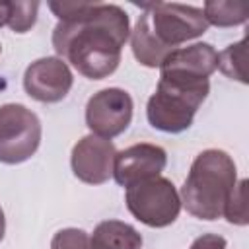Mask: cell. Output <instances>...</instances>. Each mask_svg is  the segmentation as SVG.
I'll list each match as a JSON object with an SVG mask.
<instances>
[{
	"instance_id": "4",
	"label": "cell",
	"mask_w": 249,
	"mask_h": 249,
	"mask_svg": "<svg viewBox=\"0 0 249 249\" xmlns=\"http://www.w3.org/2000/svg\"><path fill=\"white\" fill-rule=\"evenodd\" d=\"M144 8L150 33L167 51H175L177 45L196 39L208 29L200 8L177 2H152Z\"/></svg>"
},
{
	"instance_id": "1",
	"label": "cell",
	"mask_w": 249,
	"mask_h": 249,
	"mask_svg": "<svg viewBox=\"0 0 249 249\" xmlns=\"http://www.w3.org/2000/svg\"><path fill=\"white\" fill-rule=\"evenodd\" d=\"M58 18L53 47L82 76L101 80L121 62V49L130 35V21L123 8L101 2H51Z\"/></svg>"
},
{
	"instance_id": "11",
	"label": "cell",
	"mask_w": 249,
	"mask_h": 249,
	"mask_svg": "<svg viewBox=\"0 0 249 249\" xmlns=\"http://www.w3.org/2000/svg\"><path fill=\"white\" fill-rule=\"evenodd\" d=\"M218 68V53L208 43H195L171 51L160 66V72H177L196 78H208Z\"/></svg>"
},
{
	"instance_id": "14",
	"label": "cell",
	"mask_w": 249,
	"mask_h": 249,
	"mask_svg": "<svg viewBox=\"0 0 249 249\" xmlns=\"http://www.w3.org/2000/svg\"><path fill=\"white\" fill-rule=\"evenodd\" d=\"M204 19L208 25L216 27H233L247 19L249 4L247 2H233V0H210L202 8Z\"/></svg>"
},
{
	"instance_id": "5",
	"label": "cell",
	"mask_w": 249,
	"mask_h": 249,
	"mask_svg": "<svg viewBox=\"0 0 249 249\" xmlns=\"http://www.w3.org/2000/svg\"><path fill=\"white\" fill-rule=\"evenodd\" d=\"M124 198L130 214L150 228L173 224L181 210V198L175 185L161 175L126 187Z\"/></svg>"
},
{
	"instance_id": "22",
	"label": "cell",
	"mask_w": 249,
	"mask_h": 249,
	"mask_svg": "<svg viewBox=\"0 0 249 249\" xmlns=\"http://www.w3.org/2000/svg\"><path fill=\"white\" fill-rule=\"evenodd\" d=\"M0 53H2V45H0Z\"/></svg>"
},
{
	"instance_id": "3",
	"label": "cell",
	"mask_w": 249,
	"mask_h": 249,
	"mask_svg": "<svg viewBox=\"0 0 249 249\" xmlns=\"http://www.w3.org/2000/svg\"><path fill=\"white\" fill-rule=\"evenodd\" d=\"M210 91L208 78H196L177 72H161L154 95L148 99L146 117L161 132H183Z\"/></svg>"
},
{
	"instance_id": "8",
	"label": "cell",
	"mask_w": 249,
	"mask_h": 249,
	"mask_svg": "<svg viewBox=\"0 0 249 249\" xmlns=\"http://www.w3.org/2000/svg\"><path fill=\"white\" fill-rule=\"evenodd\" d=\"M72 72L58 56H45L31 62L23 74L25 91L41 103H56L64 99L72 88Z\"/></svg>"
},
{
	"instance_id": "2",
	"label": "cell",
	"mask_w": 249,
	"mask_h": 249,
	"mask_svg": "<svg viewBox=\"0 0 249 249\" xmlns=\"http://www.w3.org/2000/svg\"><path fill=\"white\" fill-rule=\"evenodd\" d=\"M235 183L237 169L233 160L224 150L210 148L195 158L179 198L195 218L218 220Z\"/></svg>"
},
{
	"instance_id": "6",
	"label": "cell",
	"mask_w": 249,
	"mask_h": 249,
	"mask_svg": "<svg viewBox=\"0 0 249 249\" xmlns=\"http://www.w3.org/2000/svg\"><path fill=\"white\" fill-rule=\"evenodd\" d=\"M41 144L39 117L19 103L0 107V161L21 163L29 160Z\"/></svg>"
},
{
	"instance_id": "21",
	"label": "cell",
	"mask_w": 249,
	"mask_h": 249,
	"mask_svg": "<svg viewBox=\"0 0 249 249\" xmlns=\"http://www.w3.org/2000/svg\"><path fill=\"white\" fill-rule=\"evenodd\" d=\"M4 231H6V218H4V210L0 208V241L4 237Z\"/></svg>"
},
{
	"instance_id": "9",
	"label": "cell",
	"mask_w": 249,
	"mask_h": 249,
	"mask_svg": "<svg viewBox=\"0 0 249 249\" xmlns=\"http://www.w3.org/2000/svg\"><path fill=\"white\" fill-rule=\"evenodd\" d=\"M115 154L117 150L111 140L88 134L72 148V171L80 181L88 185H101L113 175Z\"/></svg>"
},
{
	"instance_id": "13",
	"label": "cell",
	"mask_w": 249,
	"mask_h": 249,
	"mask_svg": "<svg viewBox=\"0 0 249 249\" xmlns=\"http://www.w3.org/2000/svg\"><path fill=\"white\" fill-rule=\"evenodd\" d=\"M130 47H132L136 60L148 68H160L165 56L171 53L154 39V35L148 29V21L144 14L138 18L134 29L130 31Z\"/></svg>"
},
{
	"instance_id": "19",
	"label": "cell",
	"mask_w": 249,
	"mask_h": 249,
	"mask_svg": "<svg viewBox=\"0 0 249 249\" xmlns=\"http://www.w3.org/2000/svg\"><path fill=\"white\" fill-rule=\"evenodd\" d=\"M191 249H226V239L216 233H204L193 241Z\"/></svg>"
},
{
	"instance_id": "18",
	"label": "cell",
	"mask_w": 249,
	"mask_h": 249,
	"mask_svg": "<svg viewBox=\"0 0 249 249\" xmlns=\"http://www.w3.org/2000/svg\"><path fill=\"white\" fill-rule=\"evenodd\" d=\"M51 249H93L91 237L78 228H66L53 235Z\"/></svg>"
},
{
	"instance_id": "12",
	"label": "cell",
	"mask_w": 249,
	"mask_h": 249,
	"mask_svg": "<svg viewBox=\"0 0 249 249\" xmlns=\"http://www.w3.org/2000/svg\"><path fill=\"white\" fill-rule=\"evenodd\" d=\"M93 249H142V235L121 220L99 222L91 233Z\"/></svg>"
},
{
	"instance_id": "17",
	"label": "cell",
	"mask_w": 249,
	"mask_h": 249,
	"mask_svg": "<svg viewBox=\"0 0 249 249\" xmlns=\"http://www.w3.org/2000/svg\"><path fill=\"white\" fill-rule=\"evenodd\" d=\"M37 2H10V19L8 27L16 33H25L33 27L37 19Z\"/></svg>"
},
{
	"instance_id": "10",
	"label": "cell",
	"mask_w": 249,
	"mask_h": 249,
	"mask_svg": "<svg viewBox=\"0 0 249 249\" xmlns=\"http://www.w3.org/2000/svg\"><path fill=\"white\" fill-rule=\"evenodd\" d=\"M167 163V154L156 144H132L115 154L113 177L121 187H130L150 177H158Z\"/></svg>"
},
{
	"instance_id": "7",
	"label": "cell",
	"mask_w": 249,
	"mask_h": 249,
	"mask_svg": "<svg viewBox=\"0 0 249 249\" xmlns=\"http://www.w3.org/2000/svg\"><path fill=\"white\" fill-rule=\"evenodd\" d=\"M132 121V97L121 88H105L93 93L86 105V124L101 138L111 140L128 128Z\"/></svg>"
},
{
	"instance_id": "20",
	"label": "cell",
	"mask_w": 249,
	"mask_h": 249,
	"mask_svg": "<svg viewBox=\"0 0 249 249\" xmlns=\"http://www.w3.org/2000/svg\"><path fill=\"white\" fill-rule=\"evenodd\" d=\"M10 19V2H0V27L8 25Z\"/></svg>"
},
{
	"instance_id": "15",
	"label": "cell",
	"mask_w": 249,
	"mask_h": 249,
	"mask_svg": "<svg viewBox=\"0 0 249 249\" xmlns=\"http://www.w3.org/2000/svg\"><path fill=\"white\" fill-rule=\"evenodd\" d=\"M218 68L228 78L247 84V37L218 53Z\"/></svg>"
},
{
	"instance_id": "16",
	"label": "cell",
	"mask_w": 249,
	"mask_h": 249,
	"mask_svg": "<svg viewBox=\"0 0 249 249\" xmlns=\"http://www.w3.org/2000/svg\"><path fill=\"white\" fill-rule=\"evenodd\" d=\"M222 216H226V220L235 226H245L249 222V202H247V181L245 179L235 183L233 191L228 196Z\"/></svg>"
}]
</instances>
